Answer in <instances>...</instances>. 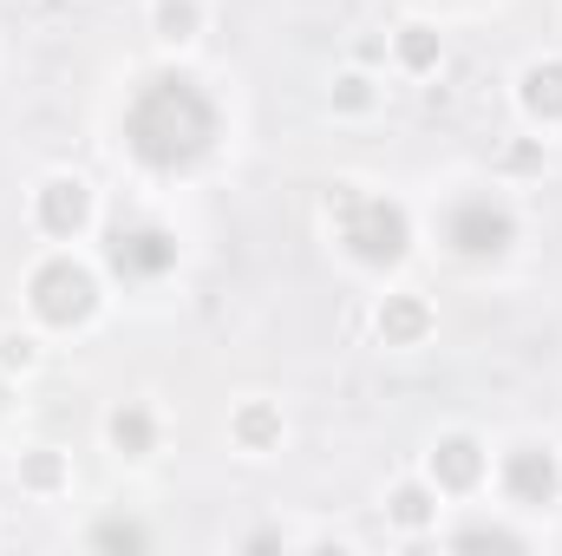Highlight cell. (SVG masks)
Returning <instances> with one entry per match:
<instances>
[{
    "mask_svg": "<svg viewBox=\"0 0 562 556\" xmlns=\"http://www.w3.org/2000/svg\"><path fill=\"white\" fill-rule=\"evenodd\" d=\"M119 138H125V157L150 177H190L223 144V105L190 66H157L132 86L119 112Z\"/></svg>",
    "mask_w": 562,
    "mask_h": 556,
    "instance_id": "6da1fadb",
    "label": "cell"
},
{
    "mask_svg": "<svg viewBox=\"0 0 562 556\" xmlns=\"http://www.w3.org/2000/svg\"><path fill=\"white\" fill-rule=\"evenodd\" d=\"M327 223L340 236V249L360 269H400L413 256V210L400 197L360 190V184H334L327 190Z\"/></svg>",
    "mask_w": 562,
    "mask_h": 556,
    "instance_id": "7a4b0ae2",
    "label": "cell"
},
{
    "mask_svg": "<svg viewBox=\"0 0 562 556\" xmlns=\"http://www.w3.org/2000/svg\"><path fill=\"white\" fill-rule=\"evenodd\" d=\"M438 243H445L458 263L491 269V263H504V256L524 243V216H517V203H510L504 190L471 184V190L445 197V210H438Z\"/></svg>",
    "mask_w": 562,
    "mask_h": 556,
    "instance_id": "3957f363",
    "label": "cell"
},
{
    "mask_svg": "<svg viewBox=\"0 0 562 556\" xmlns=\"http://www.w3.org/2000/svg\"><path fill=\"white\" fill-rule=\"evenodd\" d=\"M99 308H105V281H99L92 263H79L72 249H53V256H40V263L26 269V314H33L40 327L79 334V327L99 321Z\"/></svg>",
    "mask_w": 562,
    "mask_h": 556,
    "instance_id": "277c9868",
    "label": "cell"
},
{
    "mask_svg": "<svg viewBox=\"0 0 562 556\" xmlns=\"http://www.w3.org/2000/svg\"><path fill=\"white\" fill-rule=\"evenodd\" d=\"M177 256H183V243H177V230L157 223V216H119V223L105 230V269L125 281V288L164 281L177 269Z\"/></svg>",
    "mask_w": 562,
    "mask_h": 556,
    "instance_id": "5b68a950",
    "label": "cell"
},
{
    "mask_svg": "<svg viewBox=\"0 0 562 556\" xmlns=\"http://www.w3.org/2000/svg\"><path fill=\"white\" fill-rule=\"evenodd\" d=\"M497 491L517 504V511H550L562 498V452L543 438H517L504 458H497Z\"/></svg>",
    "mask_w": 562,
    "mask_h": 556,
    "instance_id": "8992f818",
    "label": "cell"
},
{
    "mask_svg": "<svg viewBox=\"0 0 562 556\" xmlns=\"http://www.w3.org/2000/svg\"><path fill=\"white\" fill-rule=\"evenodd\" d=\"M92 216H99V197H92V184H86L79 170H53V177L33 184V230H40V236L79 243V236L92 230Z\"/></svg>",
    "mask_w": 562,
    "mask_h": 556,
    "instance_id": "52a82bcc",
    "label": "cell"
},
{
    "mask_svg": "<svg viewBox=\"0 0 562 556\" xmlns=\"http://www.w3.org/2000/svg\"><path fill=\"white\" fill-rule=\"evenodd\" d=\"M491 471V445L477 432H445L431 452H425V478L438 485V498H471Z\"/></svg>",
    "mask_w": 562,
    "mask_h": 556,
    "instance_id": "ba28073f",
    "label": "cell"
},
{
    "mask_svg": "<svg viewBox=\"0 0 562 556\" xmlns=\"http://www.w3.org/2000/svg\"><path fill=\"white\" fill-rule=\"evenodd\" d=\"M373 334H380L386 347H425V341L438 334V308H431V294H419V288H393V294H380V308H373Z\"/></svg>",
    "mask_w": 562,
    "mask_h": 556,
    "instance_id": "9c48e42d",
    "label": "cell"
},
{
    "mask_svg": "<svg viewBox=\"0 0 562 556\" xmlns=\"http://www.w3.org/2000/svg\"><path fill=\"white\" fill-rule=\"evenodd\" d=\"M517 112L537 132H562V53H543L517 73Z\"/></svg>",
    "mask_w": 562,
    "mask_h": 556,
    "instance_id": "30bf717a",
    "label": "cell"
},
{
    "mask_svg": "<svg viewBox=\"0 0 562 556\" xmlns=\"http://www.w3.org/2000/svg\"><path fill=\"white\" fill-rule=\"evenodd\" d=\"M157 438H164V419H157V407H144V400H125V407L105 413V445H112L125 465L157 458Z\"/></svg>",
    "mask_w": 562,
    "mask_h": 556,
    "instance_id": "8fae6325",
    "label": "cell"
},
{
    "mask_svg": "<svg viewBox=\"0 0 562 556\" xmlns=\"http://www.w3.org/2000/svg\"><path fill=\"white\" fill-rule=\"evenodd\" d=\"M386 524L393 531H406V537H425L431 524H438V485L431 478H400V485H386Z\"/></svg>",
    "mask_w": 562,
    "mask_h": 556,
    "instance_id": "7c38bea8",
    "label": "cell"
},
{
    "mask_svg": "<svg viewBox=\"0 0 562 556\" xmlns=\"http://www.w3.org/2000/svg\"><path fill=\"white\" fill-rule=\"evenodd\" d=\"M386 59H393L400 73H413V79H431V73L445 66V33L425 26V20H406V26L386 40Z\"/></svg>",
    "mask_w": 562,
    "mask_h": 556,
    "instance_id": "4fadbf2b",
    "label": "cell"
},
{
    "mask_svg": "<svg viewBox=\"0 0 562 556\" xmlns=\"http://www.w3.org/2000/svg\"><path fill=\"white\" fill-rule=\"evenodd\" d=\"M281 432H288V419H281L276 400H243V407L229 413V438H236V452H249V458L276 452Z\"/></svg>",
    "mask_w": 562,
    "mask_h": 556,
    "instance_id": "5bb4252c",
    "label": "cell"
},
{
    "mask_svg": "<svg viewBox=\"0 0 562 556\" xmlns=\"http://www.w3.org/2000/svg\"><path fill=\"white\" fill-rule=\"evenodd\" d=\"M20 491H26V498H66V491H72V458H66L59 445L20 452Z\"/></svg>",
    "mask_w": 562,
    "mask_h": 556,
    "instance_id": "9a60e30c",
    "label": "cell"
},
{
    "mask_svg": "<svg viewBox=\"0 0 562 556\" xmlns=\"http://www.w3.org/2000/svg\"><path fill=\"white\" fill-rule=\"evenodd\" d=\"M203 0H150V33H157V46H190V40H203Z\"/></svg>",
    "mask_w": 562,
    "mask_h": 556,
    "instance_id": "2e32d148",
    "label": "cell"
},
{
    "mask_svg": "<svg viewBox=\"0 0 562 556\" xmlns=\"http://www.w3.org/2000/svg\"><path fill=\"white\" fill-rule=\"evenodd\" d=\"M327 105H334L340 119H367V112L380 105V79H373L367 66H347V73H334V86H327Z\"/></svg>",
    "mask_w": 562,
    "mask_h": 556,
    "instance_id": "e0dca14e",
    "label": "cell"
},
{
    "mask_svg": "<svg viewBox=\"0 0 562 556\" xmlns=\"http://www.w3.org/2000/svg\"><path fill=\"white\" fill-rule=\"evenodd\" d=\"M150 544H157V537H150V531H144L138 518H99V524H92V531H86V551H150Z\"/></svg>",
    "mask_w": 562,
    "mask_h": 556,
    "instance_id": "ac0fdd59",
    "label": "cell"
},
{
    "mask_svg": "<svg viewBox=\"0 0 562 556\" xmlns=\"http://www.w3.org/2000/svg\"><path fill=\"white\" fill-rule=\"evenodd\" d=\"M451 551H510V556H524L530 537L510 531V524H464V531H451Z\"/></svg>",
    "mask_w": 562,
    "mask_h": 556,
    "instance_id": "d6986e66",
    "label": "cell"
},
{
    "mask_svg": "<svg viewBox=\"0 0 562 556\" xmlns=\"http://www.w3.org/2000/svg\"><path fill=\"white\" fill-rule=\"evenodd\" d=\"M33 367H40V341L20 334V327H7L0 334V374H33Z\"/></svg>",
    "mask_w": 562,
    "mask_h": 556,
    "instance_id": "ffe728a7",
    "label": "cell"
},
{
    "mask_svg": "<svg viewBox=\"0 0 562 556\" xmlns=\"http://www.w3.org/2000/svg\"><path fill=\"white\" fill-rule=\"evenodd\" d=\"M543 164H550V144L543 138H510L504 144V170H510V177H537Z\"/></svg>",
    "mask_w": 562,
    "mask_h": 556,
    "instance_id": "44dd1931",
    "label": "cell"
},
{
    "mask_svg": "<svg viewBox=\"0 0 562 556\" xmlns=\"http://www.w3.org/2000/svg\"><path fill=\"white\" fill-rule=\"evenodd\" d=\"M243 551H281V531H256V537H243Z\"/></svg>",
    "mask_w": 562,
    "mask_h": 556,
    "instance_id": "7402d4cb",
    "label": "cell"
},
{
    "mask_svg": "<svg viewBox=\"0 0 562 556\" xmlns=\"http://www.w3.org/2000/svg\"><path fill=\"white\" fill-rule=\"evenodd\" d=\"M0 407H7V374H0Z\"/></svg>",
    "mask_w": 562,
    "mask_h": 556,
    "instance_id": "603a6c76",
    "label": "cell"
}]
</instances>
